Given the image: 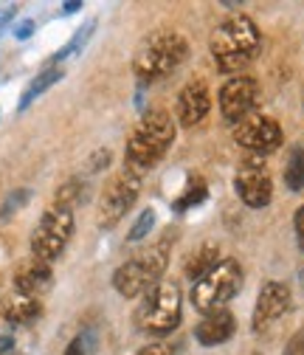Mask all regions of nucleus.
I'll return each mask as SVG.
<instances>
[{"label": "nucleus", "instance_id": "a211bd4d", "mask_svg": "<svg viewBox=\"0 0 304 355\" xmlns=\"http://www.w3.org/2000/svg\"><path fill=\"white\" fill-rule=\"evenodd\" d=\"M62 79V68H57V65H51V68H46V71H42V73H37L34 79H31V85L26 87V91H23V96H20V110H26L37 96H42V94H46L48 91V87H54L57 82Z\"/></svg>", "mask_w": 304, "mask_h": 355}, {"label": "nucleus", "instance_id": "cd10ccee", "mask_svg": "<svg viewBox=\"0 0 304 355\" xmlns=\"http://www.w3.org/2000/svg\"><path fill=\"white\" fill-rule=\"evenodd\" d=\"M91 349H88V341H84V336H79V338H73L71 344H68V349H65V355H88Z\"/></svg>", "mask_w": 304, "mask_h": 355}, {"label": "nucleus", "instance_id": "f8f14e48", "mask_svg": "<svg viewBox=\"0 0 304 355\" xmlns=\"http://www.w3.org/2000/svg\"><path fill=\"white\" fill-rule=\"evenodd\" d=\"M290 307V288L285 282H265L256 296L253 307V333H265L274 322H279Z\"/></svg>", "mask_w": 304, "mask_h": 355}, {"label": "nucleus", "instance_id": "7c9ffc66", "mask_svg": "<svg viewBox=\"0 0 304 355\" xmlns=\"http://www.w3.org/2000/svg\"><path fill=\"white\" fill-rule=\"evenodd\" d=\"M15 352V338L12 336H0V355Z\"/></svg>", "mask_w": 304, "mask_h": 355}, {"label": "nucleus", "instance_id": "c85d7f7f", "mask_svg": "<svg viewBox=\"0 0 304 355\" xmlns=\"http://www.w3.org/2000/svg\"><path fill=\"white\" fill-rule=\"evenodd\" d=\"M34 34V20H20L17 26H15V37L17 40H28Z\"/></svg>", "mask_w": 304, "mask_h": 355}, {"label": "nucleus", "instance_id": "2eb2a0df", "mask_svg": "<svg viewBox=\"0 0 304 355\" xmlns=\"http://www.w3.org/2000/svg\"><path fill=\"white\" fill-rule=\"evenodd\" d=\"M0 316H3L9 324H31L42 316V304H39V299L15 291V293L0 299Z\"/></svg>", "mask_w": 304, "mask_h": 355}, {"label": "nucleus", "instance_id": "39448f33", "mask_svg": "<svg viewBox=\"0 0 304 355\" xmlns=\"http://www.w3.org/2000/svg\"><path fill=\"white\" fill-rule=\"evenodd\" d=\"M181 316V288L172 282H158L144 293V302L136 310V324L150 336H169L178 330Z\"/></svg>", "mask_w": 304, "mask_h": 355}, {"label": "nucleus", "instance_id": "dca6fc26", "mask_svg": "<svg viewBox=\"0 0 304 355\" xmlns=\"http://www.w3.org/2000/svg\"><path fill=\"white\" fill-rule=\"evenodd\" d=\"M234 316L229 310H217V313H208L197 327H195V338L203 344V347H217V344H226L231 336H234Z\"/></svg>", "mask_w": 304, "mask_h": 355}, {"label": "nucleus", "instance_id": "f3484780", "mask_svg": "<svg viewBox=\"0 0 304 355\" xmlns=\"http://www.w3.org/2000/svg\"><path fill=\"white\" fill-rule=\"evenodd\" d=\"M217 262H220V248H217V245H211V243H206V245H200L195 254H189V259H186V277L189 279H203L211 268H214V265Z\"/></svg>", "mask_w": 304, "mask_h": 355}, {"label": "nucleus", "instance_id": "473e14b6", "mask_svg": "<svg viewBox=\"0 0 304 355\" xmlns=\"http://www.w3.org/2000/svg\"><path fill=\"white\" fill-rule=\"evenodd\" d=\"M6 355H17V352H6Z\"/></svg>", "mask_w": 304, "mask_h": 355}, {"label": "nucleus", "instance_id": "4468645a", "mask_svg": "<svg viewBox=\"0 0 304 355\" xmlns=\"http://www.w3.org/2000/svg\"><path fill=\"white\" fill-rule=\"evenodd\" d=\"M54 282V274H51V265L48 262H42V259H26L17 265V271H15V288L26 296H39V293H46Z\"/></svg>", "mask_w": 304, "mask_h": 355}, {"label": "nucleus", "instance_id": "f257e3e1", "mask_svg": "<svg viewBox=\"0 0 304 355\" xmlns=\"http://www.w3.org/2000/svg\"><path fill=\"white\" fill-rule=\"evenodd\" d=\"M262 46V34H259L256 23L248 15H231L220 26L211 31L208 49L214 57V65L223 73H237L242 71Z\"/></svg>", "mask_w": 304, "mask_h": 355}, {"label": "nucleus", "instance_id": "b1692460", "mask_svg": "<svg viewBox=\"0 0 304 355\" xmlns=\"http://www.w3.org/2000/svg\"><path fill=\"white\" fill-rule=\"evenodd\" d=\"M152 226H155V211H152V209H144V211L138 214V220H136V223H133V229H129L127 240H129V243H138V240L150 237Z\"/></svg>", "mask_w": 304, "mask_h": 355}, {"label": "nucleus", "instance_id": "20e7f679", "mask_svg": "<svg viewBox=\"0 0 304 355\" xmlns=\"http://www.w3.org/2000/svg\"><path fill=\"white\" fill-rule=\"evenodd\" d=\"M169 245H172V237L163 234V240L155 243L150 251L127 259L113 274V288L127 299H136L138 293H147L152 285H158V279L163 277L169 265Z\"/></svg>", "mask_w": 304, "mask_h": 355}, {"label": "nucleus", "instance_id": "6ab92c4d", "mask_svg": "<svg viewBox=\"0 0 304 355\" xmlns=\"http://www.w3.org/2000/svg\"><path fill=\"white\" fill-rule=\"evenodd\" d=\"M285 184L290 192L304 189V147H293L285 161Z\"/></svg>", "mask_w": 304, "mask_h": 355}, {"label": "nucleus", "instance_id": "9b49d317", "mask_svg": "<svg viewBox=\"0 0 304 355\" xmlns=\"http://www.w3.org/2000/svg\"><path fill=\"white\" fill-rule=\"evenodd\" d=\"M234 189L240 200L251 209H265L274 198V184L262 161H245L234 178Z\"/></svg>", "mask_w": 304, "mask_h": 355}, {"label": "nucleus", "instance_id": "c756f323", "mask_svg": "<svg viewBox=\"0 0 304 355\" xmlns=\"http://www.w3.org/2000/svg\"><path fill=\"white\" fill-rule=\"evenodd\" d=\"M293 226H296V237H298V245H301V251H304V206L296 211Z\"/></svg>", "mask_w": 304, "mask_h": 355}, {"label": "nucleus", "instance_id": "1a4fd4ad", "mask_svg": "<svg viewBox=\"0 0 304 355\" xmlns=\"http://www.w3.org/2000/svg\"><path fill=\"white\" fill-rule=\"evenodd\" d=\"M259 105V85L253 76H234L220 87V113L229 124H240Z\"/></svg>", "mask_w": 304, "mask_h": 355}, {"label": "nucleus", "instance_id": "2f4dec72", "mask_svg": "<svg viewBox=\"0 0 304 355\" xmlns=\"http://www.w3.org/2000/svg\"><path fill=\"white\" fill-rule=\"evenodd\" d=\"M79 9H82L79 0H73V3H62V15H73V12H79Z\"/></svg>", "mask_w": 304, "mask_h": 355}, {"label": "nucleus", "instance_id": "9d476101", "mask_svg": "<svg viewBox=\"0 0 304 355\" xmlns=\"http://www.w3.org/2000/svg\"><path fill=\"white\" fill-rule=\"evenodd\" d=\"M234 141L253 155H268L282 147V127L271 116H251L237 124Z\"/></svg>", "mask_w": 304, "mask_h": 355}, {"label": "nucleus", "instance_id": "7ed1b4c3", "mask_svg": "<svg viewBox=\"0 0 304 355\" xmlns=\"http://www.w3.org/2000/svg\"><path fill=\"white\" fill-rule=\"evenodd\" d=\"M186 57H189V42L178 31H155L136 51L133 68L141 82H158L172 71H178Z\"/></svg>", "mask_w": 304, "mask_h": 355}, {"label": "nucleus", "instance_id": "5701e85b", "mask_svg": "<svg viewBox=\"0 0 304 355\" xmlns=\"http://www.w3.org/2000/svg\"><path fill=\"white\" fill-rule=\"evenodd\" d=\"M31 200V189H15L6 200H3V206H0V220H9V217H15L26 203Z\"/></svg>", "mask_w": 304, "mask_h": 355}, {"label": "nucleus", "instance_id": "393cba45", "mask_svg": "<svg viewBox=\"0 0 304 355\" xmlns=\"http://www.w3.org/2000/svg\"><path fill=\"white\" fill-rule=\"evenodd\" d=\"M285 355H304V327H298L293 333V338L285 347Z\"/></svg>", "mask_w": 304, "mask_h": 355}, {"label": "nucleus", "instance_id": "ddd939ff", "mask_svg": "<svg viewBox=\"0 0 304 355\" xmlns=\"http://www.w3.org/2000/svg\"><path fill=\"white\" fill-rule=\"evenodd\" d=\"M178 121L184 124V127H195V124H200L206 116H208V110H211V94H208V85L203 82V79H195V82H189L184 91L178 94Z\"/></svg>", "mask_w": 304, "mask_h": 355}, {"label": "nucleus", "instance_id": "423d86ee", "mask_svg": "<svg viewBox=\"0 0 304 355\" xmlns=\"http://www.w3.org/2000/svg\"><path fill=\"white\" fill-rule=\"evenodd\" d=\"M240 288H242V265L237 259H220L203 279L195 282L192 304L203 316L217 313V310H226V304L240 293Z\"/></svg>", "mask_w": 304, "mask_h": 355}, {"label": "nucleus", "instance_id": "412c9836", "mask_svg": "<svg viewBox=\"0 0 304 355\" xmlns=\"http://www.w3.org/2000/svg\"><path fill=\"white\" fill-rule=\"evenodd\" d=\"M206 195H208L206 181H203V178H192V181L186 184V189H184V195L175 203H172V209H175V211H186L192 206H200L206 200Z\"/></svg>", "mask_w": 304, "mask_h": 355}, {"label": "nucleus", "instance_id": "6e6552de", "mask_svg": "<svg viewBox=\"0 0 304 355\" xmlns=\"http://www.w3.org/2000/svg\"><path fill=\"white\" fill-rule=\"evenodd\" d=\"M141 192V178L129 169H121L113 181L105 187L102 200H99V226L102 229H113L118 220L133 209V203L138 200Z\"/></svg>", "mask_w": 304, "mask_h": 355}, {"label": "nucleus", "instance_id": "f03ea898", "mask_svg": "<svg viewBox=\"0 0 304 355\" xmlns=\"http://www.w3.org/2000/svg\"><path fill=\"white\" fill-rule=\"evenodd\" d=\"M175 141V124L166 110H150L144 113L141 124L133 130V136L127 139V153H124V169L136 172L138 178L155 166L163 153Z\"/></svg>", "mask_w": 304, "mask_h": 355}, {"label": "nucleus", "instance_id": "0eeeda50", "mask_svg": "<svg viewBox=\"0 0 304 355\" xmlns=\"http://www.w3.org/2000/svg\"><path fill=\"white\" fill-rule=\"evenodd\" d=\"M71 234H73V211L60 209V206H51L46 214L39 217V223H37V229L31 234V251H34V257L51 265L65 251Z\"/></svg>", "mask_w": 304, "mask_h": 355}, {"label": "nucleus", "instance_id": "a878e982", "mask_svg": "<svg viewBox=\"0 0 304 355\" xmlns=\"http://www.w3.org/2000/svg\"><path fill=\"white\" fill-rule=\"evenodd\" d=\"M138 355H172V347L169 344H161V341H152V344H144L138 349Z\"/></svg>", "mask_w": 304, "mask_h": 355}, {"label": "nucleus", "instance_id": "aec40b11", "mask_svg": "<svg viewBox=\"0 0 304 355\" xmlns=\"http://www.w3.org/2000/svg\"><path fill=\"white\" fill-rule=\"evenodd\" d=\"M96 31V20H88V23H84L82 28H76V34L65 42V46L54 54V62H62V60H68V57H76V54H82V49L84 46H88V42H91V34Z\"/></svg>", "mask_w": 304, "mask_h": 355}, {"label": "nucleus", "instance_id": "bb28decb", "mask_svg": "<svg viewBox=\"0 0 304 355\" xmlns=\"http://www.w3.org/2000/svg\"><path fill=\"white\" fill-rule=\"evenodd\" d=\"M107 164H110V150H99V153L91 158L88 169H91V172H99V169H107Z\"/></svg>", "mask_w": 304, "mask_h": 355}, {"label": "nucleus", "instance_id": "4be33fe9", "mask_svg": "<svg viewBox=\"0 0 304 355\" xmlns=\"http://www.w3.org/2000/svg\"><path fill=\"white\" fill-rule=\"evenodd\" d=\"M82 198H84V184L79 181V178H73V181H65V184L57 189V195H54V206L73 211V206L82 203Z\"/></svg>", "mask_w": 304, "mask_h": 355}]
</instances>
